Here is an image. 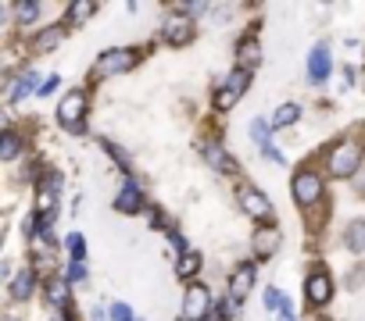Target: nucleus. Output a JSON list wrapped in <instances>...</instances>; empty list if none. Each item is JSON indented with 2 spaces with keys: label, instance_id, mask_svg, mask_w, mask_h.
Wrapping results in <instances>:
<instances>
[{
  "label": "nucleus",
  "instance_id": "obj_24",
  "mask_svg": "<svg viewBox=\"0 0 365 321\" xmlns=\"http://www.w3.org/2000/svg\"><path fill=\"white\" fill-rule=\"evenodd\" d=\"M65 246L72 250V264H86V243H83L79 232H72V236L65 239Z\"/></svg>",
  "mask_w": 365,
  "mask_h": 321
},
{
  "label": "nucleus",
  "instance_id": "obj_7",
  "mask_svg": "<svg viewBox=\"0 0 365 321\" xmlns=\"http://www.w3.org/2000/svg\"><path fill=\"white\" fill-rule=\"evenodd\" d=\"M240 207L248 211L251 218L272 221V204L265 200V193H262V189H251V186H243V189H240Z\"/></svg>",
  "mask_w": 365,
  "mask_h": 321
},
{
  "label": "nucleus",
  "instance_id": "obj_31",
  "mask_svg": "<svg viewBox=\"0 0 365 321\" xmlns=\"http://www.w3.org/2000/svg\"><path fill=\"white\" fill-rule=\"evenodd\" d=\"M57 82H61V79H57V75H50V79H47L43 86H40V93H43V96H50V93L57 89Z\"/></svg>",
  "mask_w": 365,
  "mask_h": 321
},
{
  "label": "nucleus",
  "instance_id": "obj_18",
  "mask_svg": "<svg viewBox=\"0 0 365 321\" xmlns=\"http://www.w3.org/2000/svg\"><path fill=\"white\" fill-rule=\"evenodd\" d=\"M197 271H201V253H197V250H187V253H179L176 275H179V278H194Z\"/></svg>",
  "mask_w": 365,
  "mask_h": 321
},
{
  "label": "nucleus",
  "instance_id": "obj_14",
  "mask_svg": "<svg viewBox=\"0 0 365 321\" xmlns=\"http://www.w3.org/2000/svg\"><path fill=\"white\" fill-rule=\"evenodd\" d=\"M236 61H240L243 72H251L255 64H262V47H258L255 36H243V40L236 43Z\"/></svg>",
  "mask_w": 365,
  "mask_h": 321
},
{
  "label": "nucleus",
  "instance_id": "obj_27",
  "mask_svg": "<svg viewBox=\"0 0 365 321\" xmlns=\"http://www.w3.org/2000/svg\"><path fill=\"white\" fill-rule=\"evenodd\" d=\"M15 15H18L22 22H33V18L40 15V4H33V0H29V4H15Z\"/></svg>",
  "mask_w": 365,
  "mask_h": 321
},
{
  "label": "nucleus",
  "instance_id": "obj_8",
  "mask_svg": "<svg viewBox=\"0 0 365 321\" xmlns=\"http://www.w3.org/2000/svg\"><path fill=\"white\" fill-rule=\"evenodd\" d=\"M162 36H165V43H172V47H187V43L197 36V25H194L190 18H169L165 29H162Z\"/></svg>",
  "mask_w": 365,
  "mask_h": 321
},
{
  "label": "nucleus",
  "instance_id": "obj_1",
  "mask_svg": "<svg viewBox=\"0 0 365 321\" xmlns=\"http://www.w3.org/2000/svg\"><path fill=\"white\" fill-rule=\"evenodd\" d=\"M358 160H362V150H358V143L344 140V143H337V147L329 150V157H326V168H329V175L348 179V175H355V172H358Z\"/></svg>",
  "mask_w": 365,
  "mask_h": 321
},
{
  "label": "nucleus",
  "instance_id": "obj_5",
  "mask_svg": "<svg viewBox=\"0 0 365 321\" xmlns=\"http://www.w3.org/2000/svg\"><path fill=\"white\" fill-rule=\"evenodd\" d=\"M208 311H211V293L201 282H194L187 289V297H182V321H204Z\"/></svg>",
  "mask_w": 365,
  "mask_h": 321
},
{
  "label": "nucleus",
  "instance_id": "obj_13",
  "mask_svg": "<svg viewBox=\"0 0 365 321\" xmlns=\"http://www.w3.org/2000/svg\"><path fill=\"white\" fill-rule=\"evenodd\" d=\"M201 157H204V160H208V165L215 168L219 175H233V172H236V160H233V157H229L219 143H201Z\"/></svg>",
  "mask_w": 365,
  "mask_h": 321
},
{
  "label": "nucleus",
  "instance_id": "obj_10",
  "mask_svg": "<svg viewBox=\"0 0 365 321\" xmlns=\"http://www.w3.org/2000/svg\"><path fill=\"white\" fill-rule=\"evenodd\" d=\"M304 293H308V304H312V307H326L329 297H333V282H329V275H326V271H312L308 282H304Z\"/></svg>",
  "mask_w": 365,
  "mask_h": 321
},
{
  "label": "nucleus",
  "instance_id": "obj_9",
  "mask_svg": "<svg viewBox=\"0 0 365 321\" xmlns=\"http://www.w3.org/2000/svg\"><path fill=\"white\" fill-rule=\"evenodd\" d=\"M280 243H283V232L276 229V225H258V232H255V253H258V261H269V257L280 250Z\"/></svg>",
  "mask_w": 365,
  "mask_h": 321
},
{
  "label": "nucleus",
  "instance_id": "obj_25",
  "mask_svg": "<svg viewBox=\"0 0 365 321\" xmlns=\"http://www.w3.org/2000/svg\"><path fill=\"white\" fill-rule=\"evenodd\" d=\"M33 89H36V75H33V72H25V75L18 79V86L11 89V100H22V96H29Z\"/></svg>",
  "mask_w": 365,
  "mask_h": 321
},
{
  "label": "nucleus",
  "instance_id": "obj_2",
  "mask_svg": "<svg viewBox=\"0 0 365 321\" xmlns=\"http://www.w3.org/2000/svg\"><path fill=\"white\" fill-rule=\"evenodd\" d=\"M136 64V50L129 47H118V50H104L94 64V79H111V75H122V72H129Z\"/></svg>",
  "mask_w": 365,
  "mask_h": 321
},
{
  "label": "nucleus",
  "instance_id": "obj_12",
  "mask_svg": "<svg viewBox=\"0 0 365 321\" xmlns=\"http://www.w3.org/2000/svg\"><path fill=\"white\" fill-rule=\"evenodd\" d=\"M115 211H118V214H140V211H143V193H140V186H136L133 179L118 189V197H115Z\"/></svg>",
  "mask_w": 365,
  "mask_h": 321
},
{
  "label": "nucleus",
  "instance_id": "obj_22",
  "mask_svg": "<svg viewBox=\"0 0 365 321\" xmlns=\"http://www.w3.org/2000/svg\"><path fill=\"white\" fill-rule=\"evenodd\" d=\"M301 118V107L297 104H283V107H276V114H272V128H287V125H294Z\"/></svg>",
  "mask_w": 365,
  "mask_h": 321
},
{
  "label": "nucleus",
  "instance_id": "obj_20",
  "mask_svg": "<svg viewBox=\"0 0 365 321\" xmlns=\"http://www.w3.org/2000/svg\"><path fill=\"white\" fill-rule=\"evenodd\" d=\"M61 36H65V29H61V25H50V29H43L40 36L33 40V47H36L40 54H47V50H54V47L61 43Z\"/></svg>",
  "mask_w": 365,
  "mask_h": 321
},
{
  "label": "nucleus",
  "instance_id": "obj_30",
  "mask_svg": "<svg viewBox=\"0 0 365 321\" xmlns=\"http://www.w3.org/2000/svg\"><path fill=\"white\" fill-rule=\"evenodd\" d=\"M86 275H90L86 264H72V268H69V282H86Z\"/></svg>",
  "mask_w": 365,
  "mask_h": 321
},
{
  "label": "nucleus",
  "instance_id": "obj_28",
  "mask_svg": "<svg viewBox=\"0 0 365 321\" xmlns=\"http://www.w3.org/2000/svg\"><path fill=\"white\" fill-rule=\"evenodd\" d=\"M111 321H136V318H133V307H129V304H115V307H111Z\"/></svg>",
  "mask_w": 365,
  "mask_h": 321
},
{
  "label": "nucleus",
  "instance_id": "obj_4",
  "mask_svg": "<svg viewBox=\"0 0 365 321\" xmlns=\"http://www.w3.org/2000/svg\"><path fill=\"white\" fill-rule=\"evenodd\" d=\"M83 114H86V93L83 89H72L65 100L57 104V121L65 125V128H72V133H83V125H79Z\"/></svg>",
  "mask_w": 365,
  "mask_h": 321
},
{
  "label": "nucleus",
  "instance_id": "obj_16",
  "mask_svg": "<svg viewBox=\"0 0 365 321\" xmlns=\"http://www.w3.org/2000/svg\"><path fill=\"white\" fill-rule=\"evenodd\" d=\"M33 289H36V275L25 268V271H18L15 282H11V297H15V300H29V297H33Z\"/></svg>",
  "mask_w": 365,
  "mask_h": 321
},
{
  "label": "nucleus",
  "instance_id": "obj_15",
  "mask_svg": "<svg viewBox=\"0 0 365 321\" xmlns=\"http://www.w3.org/2000/svg\"><path fill=\"white\" fill-rule=\"evenodd\" d=\"M308 79L312 82H326L329 79V50L326 47H315L308 54Z\"/></svg>",
  "mask_w": 365,
  "mask_h": 321
},
{
  "label": "nucleus",
  "instance_id": "obj_3",
  "mask_svg": "<svg viewBox=\"0 0 365 321\" xmlns=\"http://www.w3.org/2000/svg\"><path fill=\"white\" fill-rule=\"evenodd\" d=\"M248 82H251V72H229V79H222V86L215 89V111H229L243 93H248Z\"/></svg>",
  "mask_w": 365,
  "mask_h": 321
},
{
  "label": "nucleus",
  "instance_id": "obj_11",
  "mask_svg": "<svg viewBox=\"0 0 365 321\" xmlns=\"http://www.w3.org/2000/svg\"><path fill=\"white\" fill-rule=\"evenodd\" d=\"M251 285H255V264H240L229 278V300L233 304H243L251 293Z\"/></svg>",
  "mask_w": 365,
  "mask_h": 321
},
{
  "label": "nucleus",
  "instance_id": "obj_19",
  "mask_svg": "<svg viewBox=\"0 0 365 321\" xmlns=\"http://www.w3.org/2000/svg\"><path fill=\"white\" fill-rule=\"evenodd\" d=\"M344 243H348L351 253H365V221H351V225H348Z\"/></svg>",
  "mask_w": 365,
  "mask_h": 321
},
{
  "label": "nucleus",
  "instance_id": "obj_32",
  "mask_svg": "<svg viewBox=\"0 0 365 321\" xmlns=\"http://www.w3.org/2000/svg\"><path fill=\"white\" fill-rule=\"evenodd\" d=\"M4 321H15V318H4Z\"/></svg>",
  "mask_w": 365,
  "mask_h": 321
},
{
  "label": "nucleus",
  "instance_id": "obj_17",
  "mask_svg": "<svg viewBox=\"0 0 365 321\" xmlns=\"http://www.w3.org/2000/svg\"><path fill=\"white\" fill-rule=\"evenodd\" d=\"M251 140H255V143H258V147L272 157V160H283L276 150H272V143H269V121H262V118H255V121H251Z\"/></svg>",
  "mask_w": 365,
  "mask_h": 321
},
{
  "label": "nucleus",
  "instance_id": "obj_26",
  "mask_svg": "<svg viewBox=\"0 0 365 321\" xmlns=\"http://www.w3.org/2000/svg\"><path fill=\"white\" fill-rule=\"evenodd\" d=\"M94 11H97L94 4H83V0H79V4H72V8H69V22H86Z\"/></svg>",
  "mask_w": 365,
  "mask_h": 321
},
{
  "label": "nucleus",
  "instance_id": "obj_29",
  "mask_svg": "<svg viewBox=\"0 0 365 321\" xmlns=\"http://www.w3.org/2000/svg\"><path fill=\"white\" fill-rule=\"evenodd\" d=\"M265 307L280 314V307H283V293H280V289H269V293H265Z\"/></svg>",
  "mask_w": 365,
  "mask_h": 321
},
{
  "label": "nucleus",
  "instance_id": "obj_6",
  "mask_svg": "<svg viewBox=\"0 0 365 321\" xmlns=\"http://www.w3.org/2000/svg\"><path fill=\"white\" fill-rule=\"evenodd\" d=\"M294 200L301 207H312L315 200H322V179L315 172H297L294 175Z\"/></svg>",
  "mask_w": 365,
  "mask_h": 321
},
{
  "label": "nucleus",
  "instance_id": "obj_23",
  "mask_svg": "<svg viewBox=\"0 0 365 321\" xmlns=\"http://www.w3.org/2000/svg\"><path fill=\"white\" fill-rule=\"evenodd\" d=\"M18 150H22V143H18V136L8 128V133L0 136V157H4V160H15V157H18Z\"/></svg>",
  "mask_w": 365,
  "mask_h": 321
},
{
  "label": "nucleus",
  "instance_id": "obj_21",
  "mask_svg": "<svg viewBox=\"0 0 365 321\" xmlns=\"http://www.w3.org/2000/svg\"><path fill=\"white\" fill-rule=\"evenodd\" d=\"M47 300H50L54 307H65V304H69V282H65V278H50V282H47Z\"/></svg>",
  "mask_w": 365,
  "mask_h": 321
}]
</instances>
